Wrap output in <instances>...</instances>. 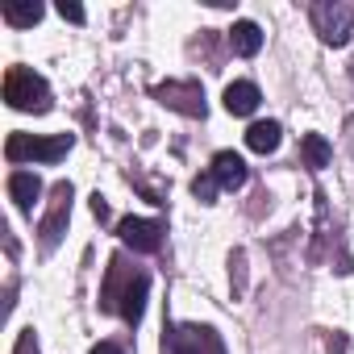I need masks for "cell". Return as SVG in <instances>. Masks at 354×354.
Masks as SVG:
<instances>
[{"label": "cell", "instance_id": "cell-1", "mask_svg": "<svg viewBox=\"0 0 354 354\" xmlns=\"http://www.w3.org/2000/svg\"><path fill=\"white\" fill-rule=\"evenodd\" d=\"M5 100L21 113H46L50 109V84L42 75H34L30 67H9L5 75Z\"/></svg>", "mask_w": 354, "mask_h": 354}, {"label": "cell", "instance_id": "cell-2", "mask_svg": "<svg viewBox=\"0 0 354 354\" xmlns=\"http://www.w3.org/2000/svg\"><path fill=\"white\" fill-rule=\"evenodd\" d=\"M71 146H75L71 133H55V138L13 133V138L5 142V154H9V162H59Z\"/></svg>", "mask_w": 354, "mask_h": 354}, {"label": "cell", "instance_id": "cell-3", "mask_svg": "<svg viewBox=\"0 0 354 354\" xmlns=\"http://www.w3.org/2000/svg\"><path fill=\"white\" fill-rule=\"evenodd\" d=\"M308 17H313V30L325 46H346L354 34V9L342 5V0H317L308 9Z\"/></svg>", "mask_w": 354, "mask_h": 354}, {"label": "cell", "instance_id": "cell-4", "mask_svg": "<svg viewBox=\"0 0 354 354\" xmlns=\"http://www.w3.org/2000/svg\"><path fill=\"white\" fill-rule=\"evenodd\" d=\"M162 354H225V346L209 325H175L162 337Z\"/></svg>", "mask_w": 354, "mask_h": 354}, {"label": "cell", "instance_id": "cell-5", "mask_svg": "<svg viewBox=\"0 0 354 354\" xmlns=\"http://www.w3.org/2000/svg\"><path fill=\"white\" fill-rule=\"evenodd\" d=\"M67 217H71V184H55V192H50V209H46V217H42V254H50L59 242H63V234H67Z\"/></svg>", "mask_w": 354, "mask_h": 354}, {"label": "cell", "instance_id": "cell-6", "mask_svg": "<svg viewBox=\"0 0 354 354\" xmlns=\"http://www.w3.org/2000/svg\"><path fill=\"white\" fill-rule=\"evenodd\" d=\"M154 100L158 104H167V109H175V113H184V117H205V92H201V84L196 80H184V84H158L154 88Z\"/></svg>", "mask_w": 354, "mask_h": 354}, {"label": "cell", "instance_id": "cell-7", "mask_svg": "<svg viewBox=\"0 0 354 354\" xmlns=\"http://www.w3.org/2000/svg\"><path fill=\"white\" fill-rule=\"evenodd\" d=\"M117 234H121V242L129 246V250H138V254H154L158 246H162V221H146V217H125V221H117Z\"/></svg>", "mask_w": 354, "mask_h": 354}, {"label": "cell", "instance_id": "cell-8", "mask_svg": "<svg viewBox=\"0 0 354 354\" xmlns=\"http://www.w3.org/2000/svg\"><path fill=\"white\" fill-rule=\"evenodd\" d=\"M209 171H213V180H217L221 188H242V184H246V162H242L234 150H217Z\"/></svg>", "mask_w": 354, "mask_h": 354}, {"label": "cell", "instance_id": "cell-9", "mask_svg": "<svg viewBox=\"0 0 354 354\" xmlns=\"http://www.w3.org/2000/svg\"><path fill=\"white\" fill-rule=\"evenodd\" d=\"M9 196H13V205H17L21 213H30L34 201L42 196V180H38L34 171H13V175H9Z\"/></svg>", "mask_w": 354, "mask_h": 354}, {"label": "cell", "instance_id": "cell-10", "mask_svg": "<svg viewBox=\"0 0 354 354\" xmlns=\"http://www.w3.org/2000/svg\"><path fill=\"white\" fill-rule=\"evenodd\" d=\"M259 84H250V80H234L230 88H225V109L234 113V117H246V113H254L259 109Z\"/></svg>", "mask_w": 354, "mask_h": 354}, {"label": "cell", "instance_id": "cell-11", "mask_svg": "<svg viewBox=\"0 0 354 354\" xmlns=\"http://www.w3.org/2000/svg\"><path fill=\"white\" fill-rule=\"evenodd\" d=\"M146 288H150V275H133L129 283H125V292H121V317L129 321V325H138L142 321V308H146Z\"/></svg>", "mask_w": 354, "mask_h": 354}, {"label": "cell", "instance_id": "cell-12", "mask_svg": "<svg viewBox=\"0 0 354 354\" xmlns=\"http://www.w3.org/2000/svg\"><path fill=\"white\" fill-rule=\"evenodd\" d=\"M230 46H234V55L250 59V55L263 50V30H259L254 21H234V30H230Z\"/></svg>", "mask_w": 354, "mask_h": 354}, {"label": "cell", "instance_id": "cell-13", "mask_svg": "<svg viewBox=\"0 0 354 354\" xmlns=\"http://www.w3.org/2000/svg\"><path fill=\"white\" fill-rule=\"evenodd\" d=\"M279 138H283L279 121H254V125L246 129V146L259 150V154H271V150L279 146Z\"/></svg>", "mask_w": 354, "mask_h": 354}, {"label": "cell", "instance_id": "cell-14", "mask_svg": "<svg viewBox=\"0 0 354 354\" xmlns=\"http://www.w3.org/2000/svg\"><path fill=\"white\" fill-rule=\"evenodd\" d=\"M0 17H5V26H13V30H30V26L42 21V5H34V0H26V5L9 0V5L0 9Z\"/></svg>", "mask_w": 354, "mask_h": 354}, {"label": "cell", "instance_id": "cell-15", "mask_svg": "<svg viewBox=\"0 0 354 354\" xmlns=\"http://www.w3.org/2000/svg\"><path fill=\"white\" fill-rule=\"evenodd\" d=\"M300 154H304V167L321 171V167L329 162V142H325L321 133H304V142H300Z\"/></svg>", "mask_w": 354, "mask_h": 354}, {"label": "cell", "instance_id": "cell-16", "mask_svg": "<svg viewBox=\"0 0 354 354\" xmlns=\"http://www.w3.org/2000/svg\"><path fill=\"white\" fill-rule=\"evenodd\" d=\"M217 188H221V184L213 180V171H209V175H196V180H192V192H196V196H201L205 205H213V196H217Z\"/></svg>", "mask_w": 354, "mask_h": 354}, {"label": "cell", "instance_id": "cell-17", "mask_svg": "<svg viewBox=\"0 0 354 354\" xmlns=\"http://www.w3.org/2000/svg\"><path fill=\"white\" fill-rule=\"evenodd\" d=\"M59 17H63V21H71V26H84V21H88L84 5H75V0H63V5H59Z\"/></svg>", "mask_w": 354, "mask_h": 354}, {"label": "cell", "instance_id": "cell-18", "mask_svg": "<svg viewBox=\"0 0 354 354\" xmlns=\"http://www.w3.org/2000/svg\"><path fill=\"white\" fill-rule=\"evenodd\" d=\"M13 354H38V337H34V329H26V333L17 337V346H13Z\"/></svg>", "mask_w": 354, "mask_h": 354}, {"label": "cell", "instance_id": "cell-19", "mask_svg": "<svg viewBox=\"0 0 354 354\" xmlns=\"http://www.w3.org/2000/svg\"><path fill=\"white\" fill-rule=\"evenodd\" d=\"M92 354H125L117 342H100V346H92Z\"/></svg>", "mask_w": 354, "mask_h": 354}, {"label": "cell", "instance_id": "cell-20", "mask_svg": "<svg viewBox=\"0 0 354 354\" xmlns=\"http://www.w3.org/2000/svg\"><path fill=\"white\" fill-rule=\"evenodd\" d=\"M350 71H354V67H350Z\"/></svg>", "mask_w": 354, "mask_h": 354}]
</instances>
